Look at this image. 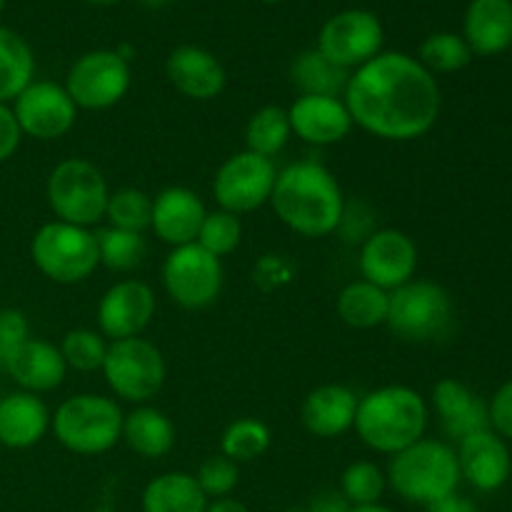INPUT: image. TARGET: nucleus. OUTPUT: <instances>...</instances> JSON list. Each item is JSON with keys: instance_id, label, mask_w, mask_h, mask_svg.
<instances>
[{"instance_id": "2f4dec72", "label": "nucleus", "mask_w": 512, "mask_h": 512, "mask_svg": "<svg viewBox=\"0 0 512 512\" xmlns=\"http://www.w3.org/2000/svg\"><path fill=\"white\" fill-rule=\"evenodd\" d=\"M273 435L270 428L258 418H238L223 430L220 438V453L230 458L233 463H253L263 458L270 450Z\"/></svg>"}, {"instance_id": "7ed1b4c3", "label": "nucleus", "mask_w": 512, "mask_h": 512, "mask_svg": "<svg viewBox=\"0 0 512 512\" xmlns=\"http://www.w3.org/2000/svg\"><path fill=\"white\" fill-rule=\"evenodd\" d=\"M428 418V403L418 390L408 385H383L358 400L353 428L365 448L393 458L425 438Z\"/></svg>"}, {"instance_id": "f03ea898", "label": "nucleus", "mask_w": 512, "mask_h": 512, "mask_svg": "<svg viewBox=\"0 0 512 512\" xmlns=\"http://www.w3.org/2000/svg\"><path fill=\"white\" fill-rule=\"evenodd\" d=\"M275 218L303 238H328L340 228L345 198L335 175L315 160H298L275 178Z\"/></svg>"}, {"instance_id": "cd10ccee", "label": "nucleus", "mask_w": 512, "mask_h": 512, "mask_svg": "<svg viewBox=\"0 0 512 512\" xmlns=\"http://www.w3.org/2000/svg\"><path fill=\"white\" fill-rule=\"evenodd\" d=\"M338 318L353 330H373L385 325L390 310V293L368 280H353L340 290L335 300Z\"/></svg>"}, {"instance_id": "8fccbe9b", "label": "nucleus", "mask_w": 512, "mask_h": 512, "mask_svg": "<svg viewBox=\"0 0 512 512\" xmlns=\"http://www.w3.org/2000/svg\"><path fill=\"white\" fill-rule=\"evenodd\" d=\"M260 3H270V5H275V3H283V0H260Z\"/></svg>"}, {"instance_id": "6e6552de", "label": "nucleus", "mask_w": 512, "mask_h": 512, "mask_svg": "<svg viewBox=\"0 0 512 512\" xmlns=\"http://www.w3.org/2000/svg\"><path fill=\"white\" fill-rule=\"evenodd\" d=\"M453 323V298L433 280H410L390 293L385 325L405 343H430L448 333Z\"/></svg>"}, {"instance_id": "3c124183", "label": "nucleus", "mask_w": 512, "mask_h": 512, "mask_svg": "<svg viewBox=\"0 0 512 512\" xmlns=\"http://www.w3.org/2000/svg\"><path fill=\"white\" fill-rule=\"evenodd\" d=\"M3 8H5V0H0V13H3Z\"/></svg>"}, {"instance_id": "4c0bfd02", "label": "nucleus", "mask_w": 512, "mask_h": 512, "mask_svg": "<svg viewBox=\"0 0 512 512\" xmlns=\"http://www.w3.org/2000/svg\"><path fill=\"white\" fill-rule=\"evenodd\" d=\"M240 240H243V223H240V215L218 208L205 213V220L203 225H200L195 243L203 250H208L210 255H215V258H225V255L238 250Z\"/></svg>"}, {"instance_id": "ea45409f", "label": "nucleus", "mask_w": 512, "mask_h": 512, "mask_svg": "<svg viewBox=\"0 0 512 512\" xmlns=\"http://www.w3.org/2000/svg\"><path fill=\"white\" fill-rule=\"evenodd\" d=\"M28 338H30L28 318L15 308L0 310V365H3V360Z\"/></svg>"}, {"instance_id": "393cba45", "label": "nucleus", "mask_w": 512, "mask_h": 512, "mask_svg": "<svg viewBox=\"0 0 512 512\" xmlns=\"http://www.w3.org/2000/svg\"><path fill=\"white\" fill-rule=\"evenodd\" d=\"M473 55H498L512 45V0H473L463 23Z\"/></svg>"}, {"instance_id": "9b49d317", "label": "nucleus", "mask_w": 512, "mask_h": 512, "mask_svg": "<svg viewBox=\"0 0 512 512\" xmlns=\"http://www.w3.org/2000/svg\"><path fill=\"white\" fill-rule=\"evenodd\" d=\"M163 285L175 305L183 310H203L213 305L223 290V263L198 243L180 245L165 258Z\"/></svg>"}, {"instance_id": "e433bc0d", "label": "nucleus", "mask_w": 512, "mask_h": 512, "mask_svg": "<svg viewBox=\"0 0 512 512\" xmlns=\"http://www.w3.org/2000/svg\"><path fill=\"white\" fill-rule=\"evenodd\" d=\"M385 488H388V478L383 470L370 460H358L350 463L340 475V493L348 500L353 508L358 505H375L383 498Z\"/></svg>"}, {"instance_id": "c9c22d12", "label": "nucleus", "mask_w": 512, "mask_h": 512, "mask_svg": "<svg viewBox=\"0 0 512 512\" xmlns=\"http://www.w3.org/2000/svg\"><path fill=\"white\" fill-rule=\"evenodd\" d=\"M58 348L68 370H75V373H95V370H100L105 353H108V343H105L103 335L90 328L68 330Z\"/></svg>"}, {"instance_id": "423d86ee", "label": "nucleus", "mask_w": 512, "mask_h": 512, "mask_svg": "<svg viewBox=\"0 0 512 512\" xmlns=\"http://www.w3.org/2000/svg\"><path fill=\"white\" fill-rule=\"evenodd\" d=\"M33 265L58 285H75L88 280L98 270V240L90 228L50 220L35 230L30 240Z\"/></svg>"}, {"instance_id": "6ab92c4d", "label": "nucleus", "mask_w": 512, "mask_h": 512, "mask_svg": "<svg viewBox=\"0 0 512 512\" xmlns=\"http://www.w3.org/2000/svg\"><path fill=\"white\" fill-rule=\"evenodd\" d=\"M165 75L180 95L198 103L215 100L225 90L228 75L223 63L200 45H180L165 60Z\"/></svg>"}, {"instance_id": "a19ab883", "label": "nucleus", "mask_w": 512, "mask_h": 512, "mask_svg": "<svg viewBox=\"0 0 512 512\" xmlns=\"http://www.w3.org/2000/svg\"><path fill=\"white\" fill-rule=\"evenodd\" d=\"M490 430L503 440H512V380L500 385L488 403Z\"/></svg>"}, {"instance_id": "f257e3e1", "label": "nucleus", "mask_w": 512, "mask_h": 512, "mask_svg": "<svg viewBox=\"0 0 512 512\" xmlns=\"http://www.w3.org/2000/svg\"><path fill=\"white\" fill-rule=\"evenodd\" d=\"M353 125L388 143H410L435 128L443 95L433 73L400 50L378 53L350 73L343 93Z\"/></svg>"}, {"instance_id": "1a4fd4ad", "label": "nucleus", "mask_w": 512, "mask_h": 512, "mask_svg": "<svg viewBox=\"0 0 512 512\" xmlns=\"http://www.w3.org/2000/svg\"><path fill=\"white\" fill-rule=\"evenodd\" d=\"M103 375L115 398L145 405L163 390L168 365L155 343L145 338L113 340L103 360Z\"/></svg>"}, {"instance_id": "f3484780", "label": "nucleus", "mask_w": 512, "mask_h": 512, "mask_svg": "<svg viewBox=\"0 0 512 512\" xmlns=\"http://www.w3.org/2000/svg\"><path fill=\"white\" fill-rule=\"evenodd\" d=\"M288 120L295 138L315 148L343 143L353 130V118L343 98L330 95H300L288 108Z\"/></svg>"}, {"instance_id": "c85d7f7f", "label": "nucleus", "mask_w": 512, "mask_h": 512, "mask_svg": "<svg viewBox=\"0 0 512 512\" xmlns=\"http://www.w3.org/2000/svg\"><path fill=\"white\" fill-rule=\"evenodd\" d=\"M35 80V55L23 35L0 25V103L10 105Z\"/></svg>"}, {"instance_id": "a211bd4d", "label": "nucleus", "mask_w": 512, "mask_h": 512, "mask_svg": "<svg viewBox=\"0 0 512 512\" xmlns=\"http://www.w3.org/2000/svg\"><path fill=\"white\" fill-rule=\"evenodd\" d=\"M455 455H458L460 478L468 480L480 493H495L510 480V448L493 430H483V433L463 438Z\"/></svg>"}, {"instance_id": "37998d69", "label": "nucleus", "mask_w": 512, "mask_h": 512, "mask_svg": "<svg viewBox=\"0 0 512 512\" xmlns=\"http://www.w3.org/2000/svg\"><path fill=\"white\" fill-rule=\"evenodd\" d=\"M353 505L343 498V493H335V490H328V493H320L318 498L310 505V512H350Z\"/></svg>"}, {"instance_id": "bb28decb", "label": "nucleus", "mask_w": 512, "mask_h": 512, "mask_svg": "<svg viewBox=\"0 0 512 512\" xmlns=\"http://www.w3.org/2000/svg\"><path fill=\"white\" fill-rule=\"evenodd\" d=\"M210 500L190 473H163L150 480L140 498L143 512H205Z\"/></svg>"}, {"instance_id": "20e7f679", "label": "nucleus", "mask_w": 512, "mask_h": 512, "mask_svg": "<svg viewBox=\"0 0 512 512\" xmlns=\"http://www.w3.org/2000/svg\"><path fill=\"white\" fill-rule=\"evenodd\" d=\"M388 485L408 503L433 505L458 493L460 468L458 455L443 440H418L410 448L393 455L388 465Z\"/></svg>"}, {"instance_id": "c756f323", "label": "nucleus", "mask_w": 512, "mask_h": 512, "mask_svg": "<svg viewBox=\"0 0 512 512\" xmlns=\"http://www.w3.org/2000/svg\"><path fill=\"white\" fill-rule=\"evenodd\" d=\"M290 80L300 95H330V98H343L348 88L350 73L330 63L318 48L305 50L293 60Z\"/></svg>"}, {"instance_id": "58836bf2", "label": "nucleus", "mask_w": 512, "mask_h": 512, "mask_svg": "<svg viewBox=\"0 0 512 512\" xmlns=\"http://www.w3.org/2000/svg\"><path fill=\"white\" fill-rule=\"evenodd\" d=\"M195 480H198L200 490H203L208 500L230 498V493L238 488L240 465L233 463L230 458H225L223 453L210 455V458H205L203 463H200Z\"/></svg>"}, {"instance_id": "f704fd0d", "label": "nucleus", "mask_w": 512, "mask_h": 512, "mask_svg": "<svg viewBox=\"0 0 512 512\" xmlns=\"http://www.w3.org/2000/svg\"><path fill=\"white\" fill-rule=\"evenodd\" d=\"M150 213H153V198L148 193L138 188H123L110 193L105 220L110 228L145 233L150 228Z\"/></svg>"}, {"instance_id": "4be33fe9", "label": "nucleus", "mask_w": 512, "mask_h": 512, "mask_svg": "<svg viewBox=\"0 0 512 512\" xmlns=\"http://www.w3.org/2000/svg\"><path fill=\"white\" fill-rule=\"evenodd\" d=\"M358 395L340 383H325L310 390L300 405V423L310 435L333 440L353 430Z\"/></svg>"}, {"instance_id": "2eb2a0df", "label": "nucleus", "mask_w": 512, "mask_h": 512, "mask_svg": "<svg viewBox=\"0 0 512 512\" xmlns=\"http://www.w3.org/2000/svg\"><path fill=\"white\" fill-rule=\"evenodd\" d=\"M358 268L363 280L378 285L385 293H393L415 278L418 270L415 240L395 228L373 230L360 245Z\"/></svg>"}, {"instance_id": "9d476101", "label": "nucleus", "mask_w": 512, "mask_h": 512, "mask_svg": "<svg viewBox=\"0 0 512 512\" xmlns=\"http://www.w3.org/2000/svg\"><path fill=\"white\" fill-rule=\"evenodd\" d=\"M130 63L118 50H90L70 65L65 85L78 110H108L128 95Z\"/></svg>"}, {"instance_id": "412c9836", "label": "nucleus", "mask_w": 512, "mask_h": 512, "mask_svg": "<svg viewBox=\"0 0 512 512\" xmlns=\"http://www.w3.org/2000/svg\"><path fill=\"white\" fill-rule=\"evenodd\" d=\"M205 205L198 193L190 188H173L160 190L153 198V213H150V230L160 243L170 248L190 245L198 238V230L205 220Z\"/></svg>"}, {"instance_id": "5701e85b", "label": "nucleus", "mask_w": 512, "mask_h": 512, "mask_svg": "<svg viewBox=\"0 0 512 512\" xmlns=\"http://www.w3.org/2000/svg\"><path fill=\"white\" fill-rule=\"evenodd\" d=\"M433 408L445 435L458 443L468 435L490 430L488 403L455 378H443L433 385Z\"/></svg>"}, {"instance_id": "dca6fc26", "label": "nucleus", "mask_w": 512, "mask_h": 512, "mask_svg": "<svg viewBox=\"0 0 512 512\" xmlns=\"http://www.w3.org/2000/svg\"><path fill=\"white\" fill-rule=\"evenodd\" d=\"M155 308L158 300L148 283L135 278L118 280L105 290L98 303V333L110 340L138 338L155 318Z\"/></svg>"}, {"instance_id": "aec40b11", "label": "nucleus", "mask_w": 512, "mask_h": 512, "mask_svg": "<svg viewBox=\"0 0 512 512\" xmlns=\"http://www.w3.org/2000/svg\"><path fill=\"white\" fill-rule=\"evenodd\" d=\"M3 373L10 375L15 385L25 393H50L60 388L68 375L63 355L58 345L48 343L40 338H28L3 360L0 365Z\"/></svg>"}, {"instance_id": "de8ad7c7", "label": "nucleus", "mask_w": 512, "mask_h": 512, "mask_svg": "<svg viewBox=\"0 0 512 512\" xmlns=\"http://www.w3.org/2000/svg\"><path fill=\"white\" fill-rule=\"evenodd\" d=\"M143 5H148V8H163V5H168L170 0H140Z\"/></svg>"}, {"instance_id": "49530a36", "label": "nucleus", "mask_w": 512, "mask_h": 512, "mask_svg": "<svg viewBox=\"0 0 512 512\" xmlns=\"http://www.w3.org/2000/svg\"><path fill=\"white\" fill-rule=\"evenodd\" d=\"M350 512H395L390 508H385V505L375 503V505H358V508H350Z\"/></svg>"}, {"instance_id": "ddd939ff", "label": "nucleus", "mask_w": 512, "mask_h": 512, "mask_svg": "<svg viewBox=\"0 0 512 512\" xmlns=\"http://www.w3.org/2000/svg\"><path fill=\"white\" fill-rule=\"evenodd\" d=\"M275 178H278V170L270 158L250 153V150L230 155L213 178L215 203L220 205V210L235 215L253 213L270 203Z\"/></svg>"}, {"instance_id": "f8f14e48", "label": "nucleus", "mask_w": 512, "mask_h": 512, "mask_svg": "<svg viewBox=\"0 0 512 512\" xmlns=\"http://www.w3.org/2000/svg\"><path fill=\"white\" fill-rule=\"evenodd\" d=\"M385 30L375 13L363 8L340 10L325 20L318 35V50L338 68L358 70L375 55L383 53Z\"/></svg>"}, {"instance_id": "39448f33", "label": "nucleus", "mask_w": 512, "mask_h": 512, "mask_svg": "<svg viewBox=\"0 0 512 512\" xmlns=\"http://www.w3.org/2000/svg\"><path fill=\"white\" fill-rule=\"evenodd\" d=\"M123 415L113 398L80 393L58 405L50 418V430L68 453L93 458L108 453L120 443Z\"/></svg>"}, {"instance_id": "7c9ffc66", "label": "nucleus", "mask_w": 512, "mask_h": 512, "mask_svg": "<svg viewBox=\"0 0 512 512\" xmlns=\"http://www.w3.org/2000/svg\"><path fill=\"white\" fill-rule=\"evenodd\" d=\"M290 138H293V130H290L288 110L280 105H265L255 110L245 125V150L263 158L273 160L290 143Z\"/></svg>"}, {"instance_id": "b1692460", "label": "nucleus", "mask_w": 512, "mask_h": 512, "mask_svg": "<svg viewBox=\"0 0 512 512\" xmlns=\"http://www.w3.org/2000/svg\"><path fill=\"white\" fill-rule=\"evenodd\" d=\"M50 410L43 398L25 390L0 400V445L10 450H28L38 445L50 430Z\"/></svg>"}, {"instance_id": "c03bdc74", "label": "nucleus", "mask_w": 512, "mask_h": 512, "mask_svg": "<svg viewBox=\"0 0 512 512\" xmlns=\"http://www.w3.org/2000/svg\"><path fill=\"white\" fill-rule=\"evenodd\" d=\"M428 512H478V508H475L473 500L453 493V495H448V498L438 500V503L428 505Z\"/></svg>"}, {"instance_id": "79ce46f5", "label": "nucleus", "mask_w": 512, "mask_h": 512, "mask_svg": "<svg viewBox=\"0 0 512 512\" xmlns=\"http://www.w3.org/2000/svg\"><path fill=\"white\" fill-rule=\"evenodd\" d=\"M20 140H23V133H20L13 108L0 103V163H5V160H10L18 153Z\"/></svg>"}, {"instance_id": "473e14b6", "label": "nucleus", "mask_w": 512, "mask_h": 512, "mask_svg": "<svg viewBox=\"0 0 512 512\" xmlns=\"http://www.w3.org/2000/svg\"><path fill=\"white\" fill-rule=\"evenodd\" d=\"M95 240H98L100 265L115 270V273H130L148 258V243H145L143 233H130V230H118L108 225L95 233Z\"/></svg>"}, {"instance_id": "72a5a7b5", "label": "nucleus", "mask_w": 512, "mask_h": 512, "mask_svg": "<svg viewBox=\"0 0 512 512\" xmlns=\"http://www.w3.org/2000/svg\"><path fill=\"white\" fill-rule=\"evenodd\" d=\"M470 60H473V50L465 43L463 35L455 33L428 35L418 48V63L433 75L458 73L468 68Z\"/></svg>"}, {"instance_id": "09e8293b", "label": "nucleus", "mask_w": 512, "mask_h": 512, "mask_svg": "<svg viewBox=\"0 0 512 512\" xmlns=\"http://www.w3.org/2000/svg\"><path fill=\"white\" fill-rule=\"evenodd\" d=\"M88 3H93V5H113V3H120V0H88Z\"/></svg>"}, {"instance_id": "a18cd8bd", "label": "nucleus", "mask_w": 512, "mask_h": 512, "mask_svg": "<svg viewBox=\"0 0 512 512\" xmlns=\"http://www.w3.org/2000/svg\"><path fill=\"white\" fill-rule=\"evenodd\" d=\"M205 512H250V508L235 498H220V500H210Z\"/></svg>"}, {"instance_id": "a878e982", "label": "nucleus", "mask_w": 512, "mask_h": 512, "mask_svg": "<svg viewBox=\"0 0 512 512\" xmlns=\"http://www.w3.org/2000/svg\"><path fill=\"white\" fill-rule=\"evenodd\" d=\"M130 450L145 460H158L173 450L175 445V425L163 410L153 405H138L123 415V435Z\"/></svg>"}, {"instance_id": "4468645a", "label": "nucleus", "mask_w": 512, "mask_h": 512, "mask_svg": "<svg viewBox=\"0 0 512 512\" xmlns=\"http://www.w3.org/2000/svg\"><path fill=\"white\" fill-rule=\"evenodd\" d=\"M10 108L20 133L45 143L68 135L78 120V108L70 100L68 90L50 80H33Z\"/></svg>"}, {"instance_id": "0eeeda50", "label": "nucleus", "mask_w": 512, "mask_h": 512, "mask_svg": "<svg viewBox=\"0 0 512 512\" xmlns=\"http://www.w3.org/2000/svg\"><path fill=\"white\" fill-rule=\"evenodd\" d=\"M45 198L55 220L90 228L105 220L110 188L98 165L85 158H65L50 170Z\"/></svg>"}]
</instances>
